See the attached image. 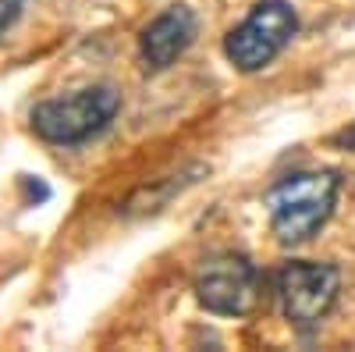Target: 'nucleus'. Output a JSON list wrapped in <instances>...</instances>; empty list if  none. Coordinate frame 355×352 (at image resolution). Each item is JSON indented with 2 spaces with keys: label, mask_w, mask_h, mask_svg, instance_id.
I'll use <instances>...</instances> for the list:
<instances>
[{
  "label": "nucleus",
  "mask_w": 355,
  "mask_h": 352,
  "mask_svg": "<svg viewBox=\"0 0 355 352\" xmlns=\"http://www.w3.org/2000/svg\"><path fill=\"white\" fill-rule=\"evenodd\" d=\"M199 33V18L189 4H171L160 11L139 36V53L146 72H167L178 57H182Z\"/></svg>",
  "instance_id": "obj_6"
},
{
  "label": "nucleus",
  "mask_w": 355,
  "mask_h": 352,
  "mask_svg": "<svg viewBox=\"0 0 355 352\" xmlns=\"http://www.w3.org/2000/svg\"><path fill=\"white\" fill-rule=\"evenodd\" d=\"M121 110V93L114 85H85L68 97H53L33 107V132L50 146H78L100 135Z\"/></svg>",
  "instance_id": "obj_2"
},
{
  "label": "nucleus",
  "mask_w": 355,
  "mask_h": 352,
  "mask_svg": "<svg viewBox=\"0 0 355 352\" xmlns=\"http://www.w3.org/2000/svg\"><path fill=\"white\" fill-rule=\"evenodd\" d=\"M341 192V178L334 171H299L281 178L266 192L270 231L281 246H302L331 221Z\"/></svg>",
  "instance_id": "obj_1"
},
{
  "label": "nucleus",
  "mask_w": 355,
  "mask_h": 352,
  "mask_svg": "<svg viewBox=\"0 0 355 352\" xmlns=\"http://www.w3.org/2000/svg\"><path fill=\"white\" fill-rule=\"evenodd\" d=\"M331 142H334V146H341V150H348V153H355V125L341 128V132H338Z\"/></svg>",
  "instance_id": "obj_8"
},
{
  "label": "nucleus",
  "mask_w": 355,
  "mask_h": 352,
  "mask_svg": "<svg viewBox=\"0 0 355 352\" xmlns=\"http://www.w3.org/2000/svg\"><path fill=\"white\" fill-rule=\"evenodd\" d=\"M21 4H25V0H0V36H4L8 28L18 22V15H21Z\"/></svg>",
  "instance_id": "obj_7"
},
{
  "label": "nucleus",
  "mask_w": 355,
  "mask_h": 352,
  "mask_svg": "<svg viewBox=\"0 0 355 352\" xmlns=\"http://www.w3.org/2000/svg\"><path fill=\"white\" fill-rule=\"evenodd\" d=\"M295 33H299V15L288 0H259L245 22L227 33L224 57L245 75L259 72L291 43Z\"/></svg>",
  "instance_id": "obj_3"
},
{
  "label": "nucleus",
  "mask_w": 355,
  "mask_h": 352,
  "mask_svg": "<svg viewBox=\"0 0 355 352\" xmlns=\"http://www.w3.org/2000/svg\"><path fill=\"white\" fill-rule=\"evenodd\" d=\"M341 271L338 263H313V260H288L277 271V299L291 328L313 331L338 303Z\"/></svg>",
  "instance_id": "obj_4"
},
{
  "label": "nucleus",
  "mask_w": 355,
  "mask_h": 352,
  "mask_svg": "<svg viewBox=\"0 0 355 352\" xmlns=\"http://www.w3.org/2000/svg\"><path fill=\"white\" fill-rule=\"evenodd\" d=\"M192 292L199 306L217 317H245L259 303V271L242 253H217L199 263Z\"/></svg>",
  "instance_id": "obj_5"
}]
</instances>
